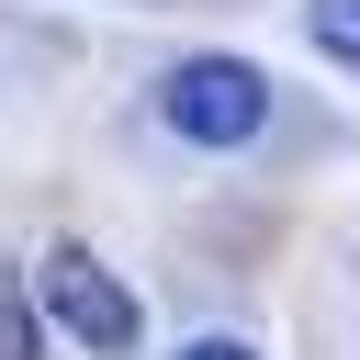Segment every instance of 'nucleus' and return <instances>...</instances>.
Instances as JSON below:
<instances>
[{
	"label": "nucleus",
	"instance_id": "obj_1",
	"mask_svg": "<svg viewBox=\"0 0 360 360\" xmlns=\"http://www.w3.org/2000/svg\"><path fill=\"white\" fill-rule=\"evenodd\" d=\"M158 124H169L180 146H259L270 79H259L248 56H180V68H158Z\"/></svg>",
	"mask_w": 360,
	"mask_h": 360
},
{
	"label": "nucleus",
	"instance_id": "obj_2",
	"mask_svg": "<svg viewBox=\"0 0 360 360\" xmlns=\"http://www.w3.org/2000/svg\"><path fill=\"white\" fill-rule=\"evenodd\" d=\"M34 292L56 304V326H68L79 349H101V360H112V349H135V292H124V281H112V270H101L79 236H56V248H45Z\"/></svg>",
	"mask_w": 360,
	"mask_h": 360
},
{
	"label": "nucleus",
	"instance_id": "obj_3",
	"mask_svg": "<svg viewBox=\"0 0 360 360\" xmlns=\"http://www.w3.org/2000/svg\"><path fill=\"white\" fill-rule=\"evenodd\" d=\"M304 34H315L326 56H349V68H360V0H304Z\"/></svg>",
	"mask_w": 360,
	"mask_h": 360
},
{
	"label": "nucleus",
	"instance_id": "obj_4",
	"mask_svg": "<svg viewBox=\"0 0 360 360\" xmlns=\"http://www.w3.org/2000/svg\"><path fill=\"white\" fill-rule=\"evenodd\" d=\"M45 292H11V326H0V360H45V326H34Z\"/></svg>",
	"mask_w": 360,
	"mask_h": 360
},
{
	"label": "nucleus",
	"instance_id": "obj_5",
	"mask_svg": "<svg viewBox=\"0 0 360 360\" xmlns=\"http://www.w3.org/2000/svg\"><path fill=\"white\" fill-rule=\"evenodd\" d=\"M180 360H259V349H248V338H191Z\"/></svg>",
	"mask_w": 360,
	"mask_h": 360
}]
</instances>
